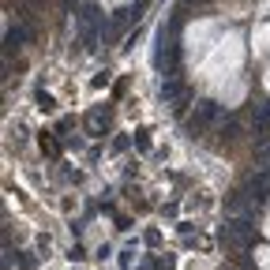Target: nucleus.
Returning <instances> with one entry per match:
<instances>
[{"mask_svg":"<svg viewBox=\"0 0 270 270\" xmlns=\"http://www.w3.org/2000/svg\"><path fill=\"white\" fill-rule=\"evenodd\" d=\"M214 120H221V105H214V102H199L195 113H191V131H203L207 124H214Z\"/></svg>","mask_w":270,"mask_h":270,"instance_id":"nucleus-1","label":"nucleus"},{"mask_svg":"<svg viewBox=\"0 0 270 270\" xmlns=\"http://www.w3.org/2000/svg\"><path fill=\"white\" fill-rule=\"evenodd\" d=\"M252 131H255V143L266 139V131H270V102H259L252 109Z\"/></svg>","mask_w":270,"mask_h":270,"instance_id":"nucleus-2","label":"nucleus"},{"mask_svg":"<svg viewBox=\"0 0 270 270\" xmlns=\"http://www.w3.org/2000/svg\"><path fill=\"white\" fill-rule=\"evenodd\" d=\"M19 38H23V30H19V26H15V30H8V38H4V42H8V49H15V42H19Z\"/></svg>","mask_w":270,"mask_h":270,"instance_id":"nucleus-3","label":"nucleus"}]
</instances>
